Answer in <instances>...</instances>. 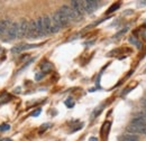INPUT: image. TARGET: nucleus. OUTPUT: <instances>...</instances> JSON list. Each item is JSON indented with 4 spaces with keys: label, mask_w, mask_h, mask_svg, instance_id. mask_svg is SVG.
I'll list each match as a JSON object with an SVG mask.
<instances>
[{
    "label": "nucleus",
    "mask_w": 146,
    "mask_h": 141,
    "mask_svg": "<svg viewBox=\"0 0 146 141\" xmlns=\"http://www.w3.org/2000/svg\"><path fill=\"white\" fill-rule=\"evenodd\" d=\"M43 77H44V73H37L36 75H35V80L36 81H40Z\"/></svg>",
    "instance_id": "nucleus-22"
},
{
    "label": "nucleus",
    "mask_w": 146,
    "mask_h": 141,
    "mask_svg": "<svg viewBox=\"0 0 146 141\" xmlns=\"http://www.w3.org/2000/svg\"><path fill=\"white\" fill-rule=\"evenodd\" d=\"M48 128H51V123H44L39 128V130H40V132H44V131H46V129H48Z\"/></svg>",
    "instance_id": "nucleus-20"
},
{
    "label": "nucleus",
    "mask_w": 146,
    "mask_h": 141,
    "mask_svg": "<svg viewBox=\"0 0 146 141\" xmlns=\"http://www.w3.org/2000/svg\"><path fill=\"white\" fill-rule=\"evenodd\" d=\"M11 25V21L9 18H5V19H1L0 20V37L2 35H6L8 28L10 27Z\"/></svg>",
    "instance_id": "nucleus-9"
},
{
    "label": "nucleus",
    "mask_w": 146,
    "mask_h": 141,
    "mask_svg": "<svg viewBox=\"0 0 146 141\" xmlns=\"http://www.w3.org/2000/svg\"><path fill=\"white\" fill-rule=\"evenodd\" d=\"M141 104H142V106L146 110V98H144V99L141 101Z\"/></svg>",
    "instance_id": "nucleus-26"
},
{
    "label": "nucleus",
    "mask_w": 146,
    "mask_h": 141,
    "mask_svg": "<svg viewBox=\"0 0 146 141\" xmlns=\"http://www.w3.org/2000/svg\"><path fill=\"white\" fill-rule=\"evenodd\" d=\"M129 42H130L131 44H135L137 47H141V46H142V45H141V43H138V42H137V39H136V38H134V37H130V38H129Z\"/></svg>",
    "instance_id": "nucleus-19"
},
{
    "label": "nucleus",
    "mask_w": 146,
    "mask_h": 141,
    "mask_svg": "<svg viewBox=\"0 0 146 141\" xmlns=\"http://www.w3.org/2000/svg\"><path fill=\"white\" fill-rule=\"evenodd\" d=\"M55 15H56V17H57V19H58V21H60L62 28H64V27H66V26L69 25L70 21L68 20V18L65 17V15L63 14V11H62L61 9H58V10L55 13Z\"/></svg>",
    "instance_id": "nucleus-11"
},
{
    "label": "nucleus",
    "mask_w": 146,
    "mask_h": 141,
    "mask_svg": "<svg viewBox=\"0 0 146 141\" xmlns=\"http://www.w3.org/2000/svg\"><path fill=\"white\" fill-rule=\"evenodd\" d=\"M138 5H139V6H146V1H139Z\"/></svg>",
    "instance_id": "nucleus-27"
},
{
    "label": "nucleus",
    "mask_w": 146,
    "mask_h": 141,
    "mask_svg": "<svg viewBox=\"0 0 146 141\" xmlns=\"http://www.w3.org/2000/svg\"><path fill=\"white\" fill-rule=\"evenodd\" d=\"M81 5H82V8H83V10H84L86 14H92L99 7V2L98 1H94V0H84V1H81Z\"/></svg>",
    "instance_id": "nucleus-1"
},
{
    "label": "nucleus",
    "mask_w": 146,
    "mask_h": 141,
    "mask_svg": "<svg viewBox=\"0 0 146 141\" xmlns=\"http://www.w3.org/2000/svg\"><path fill=\"white\" fill-rule=\"evenodd\" d=\"M39 114H40V109H37V110H35V111L32 113L33 117H38Z\"/></svg>",
    "instance_id": "nucleus-24"
},
{
    "label": "nucleus",
    "mask_w": 146,
    "mask_h": 141,
    "mask_svg": "<svg viewBox=\"0 0 146 141\" xmlns=\"http://www.w3.org/2000/svg\"><path fill=\"white\" fill-rule=\"evenodd\" d=\"M131 125L146 128V121L144 119H142V118H134V119L131 120Z\"/></svg>",
    "instance_id": "nucleus-14"
},
{
    "label": "nucleus",
    "mask_w": 146,
    "mask_h": 141,
    "mask_svg": "<svg viewBox=\"0 0 146 141\" xmlns=\"http://www.w3.org/2000/svg\"><path fill=\"white\" fill-rule=\"evenodd\" d=\"M51 70H52V64L51 63H44L42 65V72L43 73H48Z\"/></svg>",
    "instance_id": "nucleus-16"
},
{
    "label": "nucleus",
    "mask_w": 146,
    "mask_h": 141,
    "mask_svg": "<svg viewBox=\"0 0 146 141\" xmlns=\"http://www.w3.org/2000/svg\"><path fill=\"white\" fill-rule=\"evenodd\" d=\"M28 26H29V21L26 18H23L18 22V39H21L27 36Z\"/></svg>",
    "instance_id": "nucleus-2"
},
{
    "label": "nucleus",
    "mask_w": 146,
    "mask_h": 141,
    "mask_svg": "<svg viewBox=\"0 0 146 141\" xmlns=\"http://www.w3.org/2000/svg\"><path fill=\"white\" fill-rule=\"evenodd\" d=\"M127 30H128V27H126V28H124V29H121V30H120L119 33H117L116 35L113 36V38L116 39V38H118V37H120V36H121V35H124V34H125V33H126Z\"/></svg>",
    "instance_id": "nucleus-18"
},
{
    "label": "nucleus",
    "mask_w": 146,
    "mask_h": 141,
    "mask_svg": "<svg viewBox=\"0 0 146 141\" xmlns=\"http://www.w3.org/2000/svg\"><path fill=\"white\" fill-rule=\"evenodd\" d=\"M120 141H138V137L137 136H135V134H126V136H124Z\"/></svg>",
    "instance_id": "nucleus-15"
},
{
    "label": "nucleus",
    "mask_w": 146,
    "mask_h": 141,
    "mask_svg": "<svg viewBox=\"0 0 146 141\" xmlns=\"http://www.w3.org/2000/svg\"><path fill=\"white\" fill-rule=\"evenodd\" d=\"M129 134H145L146 136V128H143V127H135V125H128L127 129H126Z\"/></svg>",
    "instance_id": "nucleus-8"
},
{
    "label": "nucleus",
    "mask_w": 146,
    "mask_h": 141,
    "mask_svg": "<svg viewBox=\"0 0 146 141\" xmlns=\"http://www.w3.org/2000/svg\"><path fill=\"white\" fill-rule=\"evenodd\" d=\"M60 9L63 11V14L65 15V17L68 18L69 21H76V20H80L79 17L76 16V14L74 13V10L72 9V7L64 5V6H62Z\"/></svg>",
    "instance_id": "nucleus-4"
},
{
    "label": "nucleus",
    "mask_w": 146,
    "mask_h": 141,
    "mask_svg": "<svg viewBox=\"0 0 146 141\" xmlns=\"http://www.w3.org/2000/svg\"><path fill=\"white\" fill-rule=\"evenodd\" d=\"M90 141H98V140H97L96 138H93V137H92V138H90Z\"/></svg>",
    "instance_id": "nucleus-29"
},
{
    "label": "nucleus",
    "mask_w": 146,
    "mask_h": 141,
    "mask_svg": "<svg viewBox=\"0 0 146 141\" xmlns=\"http://www.w3.org/2000/svg\"><path fill=\"white\" fill-rule=\"evenodd\" d=\"M137 118H142V119H144V120L146 121V111H144L143 113H141V114H139Z\"/></svg>",
    "instance_id": "nucleus-25"
},
{
    "label": "nucleus",
    "mask_w": 146,
    "mask_h": 141,
    "mask_svg": "<svg viewBox=\"0 0 146 141\" xmlns=\"http://www.w3.org/2000/svg\"><path fill=\"white\" fill-rule=\"evenodd\" d=\"M65 105L69 106V107H72V106L74 105V103H73V101L71 100V99H69V100L65 102Z\"/></svg>",
    "instance_id": "nucleus-23"
},
{
    "label": "nucleus",
    "mask_w": 146,
    "mask_h": 141,
    "mask_svg": "<svg viewBox=\"0 0 146 141\" xmlns=\"http://www.w3.org/2000/svg\"><path fill=\"white\" fill-rule=\"evenodd\" d=\"M9 129H10L9 124H1V125H0V131H7V130H9Z\"/></svg>",
    "instance_id": "nucleus-21"
},
{
    "label": "nucleus",
    "mask_w": 146,
    "mask_h": 141,
    "mask_svg": "<svg viewBox=\"0 0 146 141\" xmlns=\"http://www.w3.org/2000/svg\"><path fill=\"white\" fill-rule=\"evenodd\" d=\"M0 141H11V139H9V138H3V139H0Z\"/></svg>",
    "instance_id": "nucleus-28"
},
{
    "label": "nucleus",
    "mask_w": 146,
    "mask_h": 141,
    "mask_svg": "<svg viewBox=\"0 0 146 141\" xmlns=\"http://www.w3.org/2000/svg\"><path fill=\"white\" fill-rule=\"evenodd\" d=\"M37 32H38V37H45L46 33L44 29V24H43V17H38L36 19Z\"/></svg>",
    "instance_id": "nucleus-13"
},
{
    "label": "nucleus",
    "mask_w": 146,
    "mask_h": 141,
    "mask_svg": "<svg viewBox=\"0 0 146 141\" xmlns=\"http://www.w3.org/2000/svg\"><path fill=\"white\" fill-rule=\"evenodd\" d=\"M39 45H36V44H20V45H17L15 47H13L11 49V53L13 54H18L21 53L23 51H26V49H31V48H35V47H38Z\"/></svg>",
    "instance_id": "nucleus-7"
},
{
    "label": "nucleus",
    "mask_w": 146,
    "mask_h": 141,
    "mask_svg": "<svg viewBox=\"0 0 146 141\" xmlns=\"http://www.w3.org/2000/svg\"><path fill=\"white\" fill-rule=\"evenodd\" d=\"M6 38L7 40H15L16 38H18V22H11L6 33Z\"/></svg>",
    "instance_id": "nucleus-3"
},
{
    "label": "nucleus",
    "mask_w": 146,
    "mask_h": 141,
    "mask_svg": "<svg viewBox=\"0 0 146 141\" xmlns=\"http://www.w3.org/2000/svg\"><path fill=\"white\" fill-rule=\"evenodd\" d=\"M27 38H38V32H37L36 20H31L29 26H28V33H27Z\"/></svg>",
    "instance_id": "nucleus-6"
},
{
    "label": "nucleus",
    "mask_w": 146,
    "mask_h": 141,
    "mask_svg": "<svg viewBox=\"0 0 146 141\" xmlns=\"http://www.w3.org/2000/svg\"><path fill=\"white\" fill-rule=\"evenodd\" d=\"M43 24H44V29H45V33L47 36L48 34H51V29H52V20L48 15L43 16Z\"/></svg>",
    "instance_id": "nucleus-12"
},
{
    "label": "nucleus",
    "mask_w": 146,
    "mask_h": 141,
    "mask_svg": "<svg viewBox=\"0 0 146 141\" xmlns=\"http://www.w3.org/2000/svg\"><path fill=\"white\" fill-rule=\"evenodd\" d=\"M71 7L74 10V13L76 14V16L79 17V19H82V17L84 16V10L82 8V5H81V1H76V0H73L71 1Z\"/></svg>",
    "instance_id": "nucleus-5"
},
{
    "label": "nucleus",
    "mask_w": 146,
    "mask_h": 141,
    "mask_svg": "<svg viewBox=\"0 0 146 141\" xmlns=\"http://www.w3.org/2000/svg\"><path fill=\"white\" fill-rule=\"evenodd\" d=\"M120 7V5L119 3H115V5H112L111 7H110L109 9H108V11H107V14H111L112 11H115V10H117L118 8Z\"/></svg>",
    "instance_id": "nucleus-17"
},
{
    "label": "nucleus",
    "mask_w": 146,
    "mask_h": 141,
    "mask_svg": "<svg viewBox=\"0 0 146 141\" xmlns=\"http://www.w3.org/2000/svg\"><path fill=\"white\" fill-rule=\"evenodd\" d=\"M51 20H52V29H51V34H56V33H58L60 30H61V24H60V21H58V19L56 17V15H55V13L53 14V16L51 17Z\"/></svg>",
    "instance_id": "nucleus-10"
}]
</instances>
